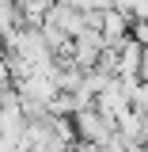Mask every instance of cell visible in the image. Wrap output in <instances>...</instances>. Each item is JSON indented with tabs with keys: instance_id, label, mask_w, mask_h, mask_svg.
<instances>
[{
	"instance_id": "obj_1",
	"label": "cell",
	"mask_w": 148,
	"mask_h": 152,
	"mask_svg": "<svg viewBox=\"0 0 148 152\" xmlns=\"http://www.w3.org/2000/svg\"><path fill=\"white\" fill-rule=\"evenodd\" d=\"M76 137L87 148H103V145H110L114 137H118V129H114V118H106V114H99L95 107H87V110L76 114Z\"/></svg>"
},
{
	"instance_id": "obj_2",
	"label": "cell",
	"mask_w": 148,
	"mask_h": 152,
	"mask_svg": "<svg viewBox=\"0 0 148 152\" xmlns=\"http://www.w3.org/2000/svg\"><path fill=\"white\" fill-rule=\"evenodd\" d=\"M19 27V8L15 0H0V38L8 34V31H15Z\"/></svg>"
}]
</instances>
